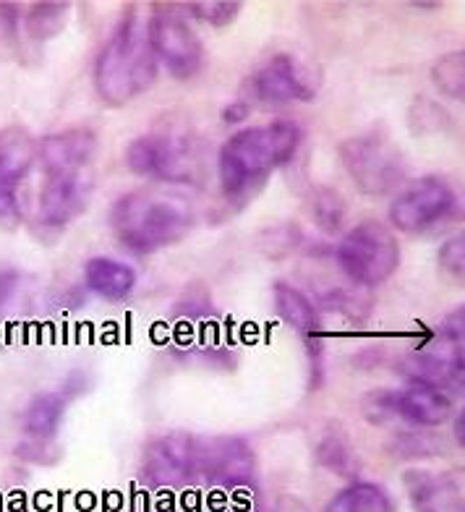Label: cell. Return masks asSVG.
<instances>
[{"label":"cell","mask_w":465,"mask_h":512,"mask_svg":"<svg viewBox=\"0 0 465 512\" xmlns=\"http://www.w3.org/2000/svg\"><path fill=\"white\" fill-rule=\"evenodd\" d=\"M251 92L262 105L283 108L290 102L314 100L317 84L311 81L309 71L293 55L277 53L254 74Z\"/></svg>","instance_id":"7c38bea8"},{"label":"cell","mask_w":465,"mask_h":512,"mask_svg":"<svg viewBox=\"0 0 465 512\" xmlns=\"http://www.w3.org/2000/svg\"><path fill=\"white\" fill-rule=\"evenodd\" d=\"M463 413H458V421H455V437H458V445L463 447Z\"/></svg>","instance_id":"d6a6232c"},{"label":"cell","mask_w":465,"mask_h":512,"mask_svg":"<svg viewBox=\"0 0 465 512\" xmlns=\"http://www.w3.org/2000/svg\"><path fill=\"white\" fill-rule=\"evenodd\" d=\"M196 223L191 196L178 186L149 183L123 194L110 209V228L123 249L149 256L176 246Z\"/></svg>","instance_id":"6da1fadb"},{"label":"cell","mask_w":465,"mask_h":512,"mask_svg":"<svg viewBox=\"0 0 465 512\" xmlns=\"http://www.w3.org/2000/svg\"><path fill=\"white\" fill-rule=\"evenodd\" d=\"M68 11H71V3H66V0L32 3L27 14H24V32L34 42L53 40V37H58L66 29Z\"/></svg>","instance_id":"7402d4cb"},{"label":"cell","mask_w":465,"mask_h":512,"mask_svg":"<svg viewBox=\"0 0 465 512\" xmlns=\"http://www.w3.org/2000/svg\"><path fill=\"white\" fill-rule=\"evenodd\" d=\"M437 262H439V270L445 272L447 277H452L455 283H463V275H465V236L463 233L447 238V241L439 246Z\"/></svg>","instance_id":"f1b7e54d"},{"label":"cell","mask_w":465,"mask_h":512,"mask_svg":"<svg viewBox=\"0 0 465 512\" xmlns=\"http://www.w3.org/2000/svg\"><path fill=\"white\" fill-rule=\"evenodd\" d=\"M160 66L139 14L126 11L95 58V92L110 108H123L157 81Z\"/></svg>","instance_id":"3957f363"},{"label":"cell","mask_w":465,"mask_h":512,"mask_svg":"<svg viewBox=\"0 0 465 512\" xmlns=\"http://www.w3.org/2000/svg\"><path fill=\"white\" fill-rule=\"evenodd\" d=\"M432 81L450 100H465V53H447L432 66Z\"/></svg>","instance_id":"cb8c5ba5"},{"label":"cell","mask_w":465,"mask_h":512,"mask_svg":"<svg viewBox=\"0 0 465 512\" xmlns=\"http://www.w3.org/2000/svg\"><path fill=\"white\" fill-rule=\"evenodd\" d=\"M304 243V233L301 228L293 223H280L275 228H267L259 238V249L264 251V256H270V259H285L293 251L298 249Z\"/></svg>","instance_id":"484cf974"},{"label":"cell","mask_w":465,"mask_h":512,"mask_svg":"<svg viewBox=\"0 0 465 512\" xmlns=\"http://www.w3.org/2000/svg\"><path fill=\"white\" fill-rule=\"evenodd\" d=\"M405 492L416 512H465L463 484L455 473L405 471Z\"/></svg>","instance_id":"9a60e30c"},{"label":"cell","mask_w":465,"mask_h":512,"mask_svg":"<svg viewBox=\"0 0 465 512\" xmlns=\"http://www.w3.org/2000/svg\"><path fill=\"white\" fill-rule=\"evenodd\" d=\"M395 502L379 484L356 481L324 505L322 512H392Z\"/></svg>","instance_id":"44dd1931"},{"label":"cell","mask_w":465,"mask_h":512,"mask_svg":"<svg viewBox=\"0 0 465 512\" xmlns=\"http://www.w3.org/2000/svg\"><path fill=\"white\" fill-rule=\"evenodd\" d=\"M280 512H301V507L293 505V502H288V499H283V505H280Z\"/></svg>","instance_id":"836d02e7"},{"label":"cell","mask_w":465,"mask_h":512,"mask_svg":"<svg viewBox=\"0 0 465 512\" xmlns=\"http://www.w3.org/2000/svg\"><path fill=\"white\" fill-rule=\"evenodd\" d=\"M37 162V139L24 126L0 128V230L21 220L19 186Z\"/></svg>","instance_id":"30bf717a"},{"label":"cell","mask_w":465,"mask_h":512,"mask_svg":"<svg viewBox=\"0 0 465 512\" xmlns=\"http://www.w3.org/2000/svg\"><path fill=\"white\" fill-rule=\"evenodd\" d=\"M147 42L157 58V66H165L170 76L186 81L194 79L204 68V45L191 24L173 8H155V14L144 21Z\"/></svg>","instance_id":"ba28073f"},{"label":"cell","mask_w":465,"mask_h":512,"mask_svg":"<svg viewBox=\"0 0 465 512\" xmlns=\"http://www.w3.org/2000/svg\"><path fill=\"white\" fill-rule=\"evenodd\" d=\"M335 264L351 283L361 288H377L398 272L400 243L385 223L364 220L340 238Z\"/></svg>","instance_id":"8992f818"},{"label":"cell","mask_w":465,"mask_h":512,"mask_svg":"<svg viewBox=\"0 0 465 512\" xmlns=\"http://www.w3.org/2000/svg\"><path fill=\"white\" fill-rule=\"evenodd\" d=\"M317 455L327 468L337 471L340 476H348V471H351L353 450L348 445V439L340 437V434H327L322 445H319Z\"/></svg>","instance_id":"83f0119b"},{"label":"cell","mask_w":465,"mask_h":512,"mask_svg":"<svg viewBox=\"0 0 465 512\" xmlns=\"http://www.w3.org/2000/svg\"><path fill=\"white\" fill-rule=\"evenodd\" d=\"M126 165L134 176L152 183L186 186L202 173V149L194 136L181 131H152L126 147Z\"/></svg>","instance_id":"5b68a950"},{"label":"cell","mask_w":465,"mask_h":512,"mask_svg":"<svg viewBox=\"0 0 465 512\" xmlns=\"http://www.w3.org/2000/svg\"><path fill=\"white\" fill-rule=\"evenodd\" d=\"M400 374L408 382L429 384L434 390L445 392L447 398L463 395V351H426L411 353L400 361Z\"/></svg>","instance_id":"5bb4252c"},{"label":"cell","mask_w":465,"mask_h":512,"mask_svg":"<svg viewBox=\"0 0 465 512\" xmlns=\"http://www.w3.org/2000/svg\"><path fill=\"white\" fill-rule=\"evenodd\" d=\"M202 442L191 434L170 432L144 447L142 476L152 486H181L199 473Z\"/></svg>","instance_id":"8fae6325"},{"label":"cell","mask_w":465,"mask_h":512,"mask_svg":"<svg viewBox=\"0 0 465 512\" xmlns=\"http://www.w3.org/2000/svg\"><path fill=\"white\" fill-rule=\"evenodd\" d=\"M21 275L14 267H0V314L11 306L16 290H19Z\"/></svg>","instance_id":"f546056e"},{"label":"cell","mask_w":465,"mask_h":512,"mask_svg":"<svg viewBox=\"0 0 465 512\" xmlns=\"http://www.w3.org/2000/svg\"><path fill=\"white\" fill-rule=\"evenodd\" d=\"M272 304L280 314L285 324H290L293 330L301 332L306 340H314L319 332V317L317 306L311 304V298L293 288L290 283H275L272 285Z\"/></svg>","instance_id":"ffe728a7"},{"label":"cell","mask_w":465,"mask_h":512,"mask_svg":"<svg viewBox=\"0 0 465 512\" xmlns=\"http://www.w3.org/2000/svg\"><path fill=\"white\" fill-rule=\"evenodd\" d=\"M392 413L413 426L434 429L452 416V400L429 384L408 382L403 390H392Z\"/></svg>","instance_id":"2e32d148"},{"label":"cell","mask_w":465,"mask_h":512,"mask_svg":"<svg viewBox=\"0 0 465 512\" xmlns=\"http://www.w3.org/2000/svg\"><path fill=\"white\" fill-rule=\"evenodd\" d=\"M345 173L366 196H385L403 186L405 157L382 126L366 128L361 134L348 136L337 147Z\"/></svg>","instance_id":"277c9868"},{"label":"cell","mask_w":465,"mask_h":512,"mask_svg":"<svg viewBox=\"0 0 465 512\" xmlns=\"http://www.w3.org/2000/svg\"><path fill=\"white\" fill-rule=\"evenodd\" d=\"M68 400L71 398H68L66 390L37 392L21 416L24 437L32 439V442H55V437L61 432L63 418H66Z\"/></svg>","instance_id":"ac0fdd59"},{"label":"cell","mask_w":465,"mask_h":512,"mask_svg":"<svg viewBox=\"0 0 465 512\" xmlns=\"http://www.w3.org/2000/svg\"><path fill=\"white\" fill-rule=\"evenodd\" d=\"M181 8L183 11H191L194 19L204 21L209 27L223 29L238 19L243 6L236 3V0H194V3H186V6Z\"/></svg>","instance_id":"4316f807"},{"label":"cell","mask_w":465,"mask_h":512,"mask_svg":"<svg viewBox=\"0 0 465 512\" xmlns=\"http://www.w3.org/2000/svg\"><path fill=\"white\" fill-rule=\"evenodd\" d=\"M199 473L223 484H243L254 473V455L243 439H212L199 450Z\"/></svg>","instance_id":"e0dca14e"},{"label":"cell","mask_w":465,"mask_h":512,"mask_svg":"<svg viewBox=\"0 0 465 512\" xmlns=\"http://www.w3.org/2000/svg\"><path fill=\"white\" fill-rule=\"evenodd\" d=\"M304 142V131L293 121H272L241 128L217 152V176L225 196H246L254 186L288 165Z\"/></svg>","instance_id":"7a4b0ae2"},{"label":"cell","mask_w":465,"mask_h":512,"mask_svg":"<svg viewBox=\"0 0 465 512\" xmlns=\"http://www.w3.org/2000/svg\"><path fill=\"white\" fill-rule=\"evenodd\" d=\"M246 115H249V105L238 100V102H233V105H228V108L223 110V121L225 123H238V121H243Z\"/></svg>","instance_id":"1f68e13d"},{"label":"cell","mask_w":465,"mask_h":512,"mask_svg":"<svg viewBox=\"0 0 465 512\" xmlns=\"http://www.w3.org/2000/svg\"><path fill=\"white\" fill-rule=\"evenodd\" d=\"M84 283L105 301H123L134 293L136 272L129 264L110 259V256H92L84 264Z\"/></svg>","instance_id":"d6986e66"},{"label":"cell","mask_w":465,"mask_h":512,"mask_svg":"<svg viewBox=\"0 0 465 512\" xmlns=\"http://www.w3.org/2000/svg\"><path fill=\"white\" fill-rule=\"evenodd\" d=\"M95 191V165L74 170H48L42 173L40 196H37V217L34 236L50 233L58 236L76 217L87 212Z\"/></svg>","instance_id":"52a82bcc"},{"label":"cell","mask_w":465,"mask_h":512,"mask_svg":"<svg viewBox=\"0 0 465 512\" xmlns=\"http://www.w3.org/2000/svg\"><path fill=\"white\" fill-rule=\"evenodd\" d=\"M455 209V191L437 176L408 183L390 204V223L400 233H426Z\"/></svg>","instance_id":"9c48e42d"},{"label":"cell","mask_w":465,"mask_h":512,"mask_svg":"<svg viewBox=\"0 0 465 512\" xmlns=\"http://www.w3.org/2000/svg\"><path fill=\"white\" fill-rule=\"evenodd\" d=\"M408 126L418 136L442 134L450 126V113L437 100H429V97L421 95L413 100L411 110H408Z\"/></svg>","instance_id":"d4e9b609"},{"label":"cell","mask_w":465,"mask_h":512,"mask_svg":"<svg viewBox=\"0 0 465 512\" xmlns=\"http://www.w3.org/2000/svg\"><path fill=\"white\" fill-rule=\"evenodd\" d=\"M309 212L317 228H322L324 233H337V230L343 228L348 207H345V199L335 189L322 186V189L311 191Z\"/></svg>","instance_id":"603a6c76"},{"label":"cell","mask_w":465,"mask_h":512,"mask_svg":"<svg viewBox=\"0 0 465 512\" xmlns=\"http://www.w3.org/2000/svg\"><path fill=\"white\" fill-rule=\"evenodd\" d=\"M97 155V134L89 126H68L37 142V162L48 170L92 168Z\"/></svg>","instance_id":"4fadbf2b"},{"label":"cell","mask_w":465,"mask_h":512,"mask_svg":"<svg viewBox=\"0 0 465 512\" xmlns=\"http://www.w3.org/2000/svg\"><path fill=\"white\" fill-rule=\"evenodd\" d=\"M442 340L452 345H463V306H458L445 319V324H442Z\"/></svg>","instance_id":"4dcf8cb0"}]
</instances>
